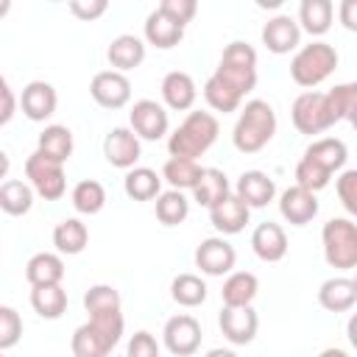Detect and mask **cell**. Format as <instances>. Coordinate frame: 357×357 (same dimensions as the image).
Instances as JSON below:
<instances>
[{"label":"cell","instance_id":"obj_10","mask_svg":"<svg viewBox=\"0 0 357 357\" xmlns=\"http://www.w3.org/2000/svg\"><path fill=\"white\" fill-rule=\"evenodd\" d=\"M89 95L103 109H123L131 100V81L126 78V73L100 70L89 81Z\"/></svg>","mask_w":357,"mask_h":357},{"label":"cell","instance_id":"obj_30","mask_svg":"<svg viewBox=\"0 0 357 357\" xmlns=\"http://www.w3.org/2000/svg\"><path fill=\"white\" fill-rule=\"evenodd\" d=\"M86 243H89V229L78 218H64L61 223H56V229H53V245H56L59 254H67V257L81 254L86 248Z\"/></svg>","mask_w":357,"mask_h":357},{"label":"cell","instance_id":"obj_41","mask_svg":"<svg viewBox=\"0 0 357 357\" xmlns=\"http://www.w3.org/2000/svg\"><path fill=\"white\" fill-rule=\"evenodd\" d=\"M84 310L89 315L100 312H120V293L112 284H92L84 293Z\"/></svg>","mask_w":357,"mask_h":357},{"label":"cell","instance_id":"obj_5","mask_svg":"<svg viewBox=\"0 0 357 357\" xmlns=\"http://www.w3.org/2000/svg\"><path fill=\"white\" fill-rule=\"evenodd\" d=\"M337 67V50L329 42H310L304 47L296 50L293 61H290V78L298 86H318L321 81H326Z\"/></svg>","mask_w":357,"mask_h":357},{"label":"cell","instance_id":"obj_34","mask_svg":"<svg viewBox=\"0 0 357 357\" xmlns=\"http://www.w3.org/2000/svg\"><path fill=\"white\" fill-rule=\"evenodd\" d=\"M33 206V187L20 181V178H6L0 184V209L6 215H28Z\"/></svg>","mask_w":357,"mask_h":357},{"label":"cell","instance_id":"obj_43","mask_svg":"<svg viewBox=\"0 0 357 357\" xmlns=\"http://www.w3.org/2000/svg\"><path fill=\"white\" fill-rule=\"evenodd\" d=\"M329 173L326 170H321L318 165H312V162H307L304 156L298 159V165H296V184L298 187H304V190H310V192H318V190H324L326 184H329Z\"/></svg>","mask_w":357,"mask_h":357},{"label":"cell","instance_id":"obj_31","mask_svg":"<svg viewBox=\"0 0 357 357\" xmlns=\"http://www.w3.org/2000/svg\"><path fill=\"white\" fill-rule=\"evenodd\" d=\"M31 307L39 318L56 321L64 315L67 310V290L61 284H42V287H31Z\"/></svg>","mask_w":357,"mask_h":357},{"label":"cell","instance_id":"obj_14","mask_svg":"<svg viewBox=\"0 0 357 357\" xmlns=\"http://www.w3.org/2000/svg\"><path fill=\"white\" fill-rule=\"evenodd\" d=\"M218 326H220V332L229 343L245 346L257 337L259 318H257L254 307H223L220 315H218Z\"/></svg>","mask_w":357,"mask_h":357},{"label":"cell","instance_id":"obj_38","mask_svg":"<svg viewBox=\"0 0 357 357\" xmlns=\"http://www.w3.org/2000/svg\"><path fill=\"white\" fill-rule=\"evenodd\" d=\"M170 296L181 307H201L206 301V282L195 273H178L170 282Z\"/></svg>","mask_w":357,"mask_h":357},{"label":"cell","instance_id":"obj_21","mask_svg":"<svg viewBox=\"0 0 357 357\" xmlns=\"http://www.w3.org/2000/svg\"><path fill=\"white\" fill-rule=\"evenodd\" d=\"M251 248H254V254H257L262 262H279V259H284V254H287V234H284V229H282L279 223L265 220V223H259V226L254 229V234H251Z\"/></svg>","mask_w":357,"mask_h":357},{"label":"cell","instance_id":"obj_11","mask_svg":"<svg viewBox=\"0 0 357 357\" xmlns=\"http://www.w3.org/2000/svg\"><path fill=\"white\" fill-rule=\"evenodd\" d=\"M128 120H131V131L139 137V139H162L170 128V120H167V112L162 103L151 100V98H142L131 106L128 112Z\"/></svg>","mask_w":357,"mask_h":357},{"label":"cell","instance_id":"obj_48","mask_svg":"<svg viewBox=\"0 0 357 357\" xmlns=\"http://www.w3.org/2000/svg\"><path fill=\"white\" fill-rule=\"evenodd\" d=\"M0 92H3V109H0V126H6L11 117H14V109H17V98H14V89L8 84V78L0 81Z\"/></svg>","mask_w":357,"mask_h":357},{"label":"cell","instance_id":"obj_25","mask_svg":"<svg viewBox=\"0 0 357 357\" xmlns=\"http://www.w3.org/2000/svg\"><path fill=\"white\" fill-rule=\"evenodd\" d=\"M25 279L31 287H42V284H61L64 279V259L53 251H39L28 259L25 265Z\"/></svg>","mask_w":357,"mask_h":357},{"label":"cell","instance_id":"obj_20","mask_svg":"<svg viewBox=\"0 0 357 357\" xmlns=\"http://www.w3.org/2000/svg\"><path fill=\"white\" fill-rule=\"evenodd\" d=\"M198 98V89H195V81L190 73L184 70H170L165 78H162V100L167 103V109L173 112H187L192 109Z\"/></svg>","mask_w":357,"mask_h":357},{"label":"cell","instance_id":"obj_23","mask_svg":"<svg viewBox=\"0 0 357 357\" xmlns=\"http://www.w3.org/2000/svg\"><path fill=\"white\" fill-rule=\"evenodd\" d=\"M304 159L312 162V165H318L321 170H326L332 176L335 170H340L346 165L349 151H346V142L343 139H337V137H321V139H315V142L307 145Z\"/></svg>","mask_w":357,"mask_h":357},{"label":"cell","instance_id":"obj_36","mask_svg":"<svg viewBox=\"0 0 357 357\" xmlns=\"http://www.w3.org/2000/svg\"><path fill=\"white\" fill-rule=\"evenodd\" d=\"M326 100H329V109H332L335 123L337 120H349L351 128L357 131V81L332 86L326 92Z\"/></svg>","mask_w":357,"mask_h":357},{"label":"cell","instance_id":"obj_51","mask_svg":"<svg viewBox=\"0 0 357 357\" xmlns=\"http://www.w3.org/2000/svg\"><path fill=\"white\" fill-rule=\"evenodd\" d=\"M204 357H237L231 349H209Z\"/></svg>","mask_w":357,"mask_h":357},{"label":"cell","instance_id":"obj_2","mask_svg":"<svg viewBox=\"0 0 357 357\" xmlns=\"http://www.w3.org/2000/svg\"><path fill=\"white\" fill-rule=\"evenodd\" d=\"M276 134V112L268 100H248L240 109V117L231 131V142L240 153H257L262 151Z\"/></svg>","mask_w":357,"mask_h":357},{"label":"cell","instance_id":"obj_46","mask_svg":"<svg viewBox=\"0 0 357 357\" xmlns=\"http://www.w3.org/2000/svg\"><path fill=\"white\" fill-rule=\"evenodd\" d=\"M126 357H159V343H156V337H153L151 332H145V329L134 332L131 340H128Z\"/></svg>","mask_w":357,"mask_h":357},{"label":"cell","instance_id":"obj_22","mask_svg":"<svg viewBox=\"0 0 357 357\" xmlns=\"http://www.w3.org/2000/svg\"><path fill=\"white\" fill-rule=\"evenodd\" d=\"M106 59L117 73H128L145 61V42L134 33H120L109 42Z\"/></svg>","mask_w":357,"mask_h":357},{"label":"cell","instance_id":"obj_29","mask_svg":"<svg viewBox=\"0 0 357 357\" xmlns=\"http://www.w3.org/2000/svg\"><path fill=\"white\" fill-rule=\"evenodd\" d=\"M123 190L131 201H151L162 195V176L151 167H131L123 178Z\"/></svg>","mask_w":357,"mask_h":357},{"label":"cell","instance_id":"obj_18","mask_svg":"<svg viewBox=\"0 0 357 357\" xmlns=\"http://www.w3.org/2000/svg\"><path fill=\"white\" fill-rule=\"evenodd\" d=\"M234 195L240 201H245L248 209H259L276 198V184L262 170H245V173H240L237 184H234Z\"/></svg>","mask_w":357,"mask_h":357},{"label":"cell","instance_id":"obj_9","mask_svg":"<svg viewBox=\"0 0 357 357\" xmlns=\"http://www.w3.org/2000/svg\"><path fill=\"white\" fill-rule=\"evenodd\" d=\"M201 337H204V335H201V324H198L192 315H187V312L167 318V324H165V329H162L165 349H167L170 354H176V357H190V354H195V351L201 349Z\"/></svg>","mask_w":357,"mask_h":357},{"label":"cell","instance_id":"obj_26","mask_svg":"<svg viewBox=\"0 0 357 357\" xmlns=\"http://www.w3.org/2000/svg\"><path fill=\"white\" fill-rule=\"evenodd\" d=\"M318 304L329 312H346L357 304V287L346 276H332L318 287Z\"/></svg>","mask_w":357,"mask_h":357},{"label":"cell","instance_id":"obj_45","mask_svg":"<svg viewBox=\"0 0 357 357\" xmlns=\"http://www.w3.org/2000/svg\"><path fill=\"white\" fill-rule=\"evenodd\" d=\"M156 8H159V11H165L170 20H176L178 25H187V22L195 17L198 3H195V0H162Z\"/></svg>","mask_w":357,"mask_h":357},{"label":"cell","instance_id":"obj_8","mask_svg":"<svg viewBox=\"0 0 357 357\" xmlns=\"http://www.w3.org/2000/svg\"><path fill=\"white\" fill-rule=\"evenodd\" d=\"M25 176L33 187L36 195H42L45 201H59L67 192V176H64V165L33 151L25 159Z\"/></svg>","mask_w":357,"mask_h":357},{"label":"cell","instance_id":"obj_52","mask_svg":"<svg viewBox=\"0 0 357 357\" xmlns=\"http://www.w3.org/2000/svg\"><path fill=\"white\" fill-rule=\"evenodd\" d=\"M318 357H349V354H346L343 349H335V346H329V349H324Z\"/></svg>","mask_w":357,"mask_h":357},{"label":"cell","instance_id":"obj_24","mask_svg":"<svg viewBox=\"0 0 357 357\" xmlns=\"http://www.w3.org/2000/svg\"><path fill=\"white\" fill-rule=\"evenodd\" d=\"M181 36H184V25L170 20L165 11L153 8L148 14V20H145V42L148 45H153L159 50H170V47H176L181 42Z\"/></svg>","mask_w":357,"mask_h":357},{"label":"cell","instance_id":"obj_35","mask_svg":"<svg viewBox=\"0 0 357 357\" xmlns=\"http://www.w3.org/2000/svg\"><path fill=\"white\" fill-rule=\"evenodd\" d=\"M36 151L64 165V162L70 159V153H73V131H70L67 126H59V123L45 126V131L39 134Z\"/></svg>","mask_w":357,"mask_h":357},{"label":"cell","instance_id":"obj_33","mask_svg":"<svg viewBox=\"0 0 357 357\" xmlns=\"http://www.w3.org/2000/svg\"><path fill=\"white\" fill-rule=\"evenodd\" d=\"M226 195H231V184L226 178L223 170L218 167H204V176L198 181V187L192 190V201H198L201 206L212 209L218 201H223Z\"/></svg>","mask_w":357,"mask_h":357},{"label":"cell","instance_id":"obj_7","mask_svg":"<svg viewBox=\"0 0 357 357\" xmlns=\"http://www.w3.org/2000/svg\"><path fill=\"white\" fill-rule=\"evenodd\" d=\"M290 117H293V126L298 134H321L326 128L335 126V117H332V109H329V100H326V92H315V89H307L301 92L293 106H290Z\"/></svg>","mask_w":357,"mask_h":357},{"label":"cell","instance_id":"obj_4","mask_svg":"<svg viewBox=\"0 0 357 357\" xmlns=\"http://www.w3.org/2000/svg\"><path fill=\"white\" fill-rule=\"evenodd\" d=\"M218 75L231 92H237L240 98H245L254 86H257V50L248 42H229L223 47L220 64L212 73Z\"/></svg>","mask_w":357,"mask_h":357},{"label":"cell","instance_id":"obj_42","mask_svg":"<svg viewBox=\"0 0 357 357\" xmlns=\"http://www.w3.org/2000/svg\"><path fill=\"white\" fill-rule=\"evenodd\" d=\"M20 335H22V318H20V312L14 307L3 304L0 307V349L8 351L11 346H17Z\"/></svg>","mask_w":357,"mask_h":357},{"label":"cell","instance_id":"obj_39","mask_svg":"<svg viewBox=\"0 0 357 357\" xmlns=\"http://www.w3.org/2000/svg\"><path fill=\"white\" fill-rule=\"evenodd\" d=\"M190 215V201L181 190H167L156 198V218L165 226H178Z\"/></svg>","mask_w":357,"mask_h":357},{"label":"cell","instance_id":"obj_17","mask_svg":"<svg viewBox=\"0 0 357 357\" xmlns=\"http://www.w3.org/2000/svg\"><path fill=\"white\" fill-rule=\"evenodd\" d=\"M279 212L290 226H307L318 215V198L315 192L293 184L279 195Z\"/></svg>","mask_w":357,"mask_h":357},{"label":"cell","instance_id":"obj_49","mask_svg":"<svg viewBox=\"0 0 357 357\" xmlns=\"http://www.w3.org/2000/svg\"><path fill=\"white\" fill-rule=\"evenodd\" d=\"M337 20L346 31H354L357 33V0H340L337 6Z\"/></svg>","mask_w":357,"mask_h":357},{"label":"cell","instance_id":"obj_47","mask_svg":"<svg viewBox=\"0 0 357 357\" xmlns=\"http://www.w3.org/2000/svg\"><path fill=\"white\" fill-rule=\"evenodd\" d=\"M106 8H109L106 0H70V11H73L78 20H84V22L98 20L100 14H106Z\"/></svg>","mask_w":357,"mask_h":357},{"label":"cell","instance_id":"obj_19","mask_svg":"<svg viewBox=\"0 0 357 357\" xmlns=\"http://www.w3.org/2000/svg\"><path fill=\"white\" fill-rule=\"evenodd\" d=\"M248 218H251L248 204L240 201L234 192L226 195L223 201H218V204L209 209V220H212V226H215L220 234H237V231H243L245 223H248Z\"/></svg>","mask_w":357,"mask_h":357},{"label":"cell","instance_id":"obj_1","mask_svg":"<svg viewBox=\"0 0 357 357\" xmlns=\"http://www.w3.org/2000/svg\"><path fill=\"white\" fill-rule=\"evenodd\" d=\"M123 312H100V315H89L86 324H81L73 332L70 349L75 357H109L112 349L120 343L123 337Z\"/></svg>","mask_w":357,"mask_h":357},{"label":"cell","instance_id":"obj_27","mask_svg":"<svg viewBox=\"0 0 357 357\" xmlns=\"http://www.w3.org/2000/svg\"><path fill=\"white\" fill-rule=\"evenodd\" d=\"M257 290H259V279L251 271H231L220 290L223 307H251Z\"/></svg>","mask_w":357,"mask_h":357},{"label":"cell","instance_id":"obj_40","mask_svg":"<svg viewBox=\"0 0 357 357\" xmlns=\"http://www.w3.org/2000/svg\"><path fill=\"white\" fill-rule=\"evenodd\" d=\"M204 98H206V103H209L215 112H223V114L237 112L240 103H243V98H240L237 92H231L218 75H209V78H206V84H204Z\"/></svg>","mask_w":357,"mask_h":357},{"label":"cell","instance_id":"obj_37","mask_svg":"<svg viewBox=\"0 0 357 357\" xmlns=\"http://www.w3.org/2000/svg\"><path fill=\"white\" fill-rule=\"evenodd\" d=\"M70 201H73L75 212H81V215H98L103 209V204H106V190H103L100 181L84 178V181H78L73 187Z\"/></svg>","mask_w":357,"mask_h":357},{"label":"cell","instance_id":"obj_32","mask_svg":"<svg viewBox=\"0 0 357 357\" xmlns=\"http://www.w3.org/2000/svg\"><path fill=\"white\" fill-rule=\"evenodd\" d=\"M204 176V167L195 159H178L170 156L162 167V178L170 184V190H195Z\"/></svg>","mask_w":357,"mask_h":357},{"label":"cell","instance_id":"obj_53","mask_svg":"<svg viewBox=\"0 0 357 357\" xmlns=\"http://www.w3.org/2000/svg\"><path fill=\"white\" fill-rule=\"evenodd\" d=\"M351 282H354V287H357V273H354V279H351Z\"/></svg>","mask_w":357,"mask_h":357},{"label":"cell","instance_id":"obj_44","mask_svg":"<svg viewBox=\"0 0 357 357\" xmlns=\"http://www.w3.org/2000/svg\"><path fill=\"white\" fill-rule=\"evenodd\" d=\"M335 187H337V198H340L343 209H346L351 218H357V167L343 170V173L337 176V181H335Z\"/></svg>","mask_w":357,"mask_h":357},{"label":"cell","instance_id":"obj_3","mask_svg":"<svg viewBox=\"0 0 357 357\" xmlns=\"http://www.w3.org/2000/svg\"><path fill=\"white\" fill-rule=\"evenodd\" d=\"M218 131L220 126L212 112H190L184 123L167 137V151L178 159H198L215 145Z\"/></svg>","mask_w":357,"mask_h":357},{"label":"cell","instance_id":"obj_13","mask_svg":"<svg viewBox=\"0 0 357 357\" xmlns=\"http://www.w3.org/2000/svg\"><path fill=\"white\" fill-rule=\"evenodd\" d=\"M103 156L112 167H120V170H131L137 165V159L142 156V145H139V137L126 128V126H117L106 134L103 139Z\"/></svg>","mask_w":357,"mask_h":357},{"label":"cell","instance_id":"obj_15","mask_svg":"<svg viewBox=\"0 0 357 357\" xmlns=\"http://www.w3.org/2000/svg\"><path fill=\"white\" fill-rule=\"evenodd\" d=\"M262 45L271 53L284 56L301 45V25L287 14H276L262 25Z\"/></svg>","mask_w":357,"mask_h":357},{"label":"cell","instance_id":"obj_12","mask_svg":"<svg viewBox=\"0 0 357 357\" xmlns=\"http://www.w3.org/2000/svg\"><path fill=\"white\" fill-rule=\"evenodd\" d=\"M234 262H237V251L223 237H206L195 248V268H201V273H206V276L231 273Z\"/></svg>","mask_w":357,"mask_h":357},{"label":"cell","instance_id":"obj_28","mask_svg":"<svg viewBox=\"0 0 357 357\" xmlns=\"http://www.w3.org/2000/svg\"><path fill=\"white\" fill-rule=\"evenodd\" d=\"M332 17H335L332 0H301L298 6V25L310 36H324L332 28Z\"/></svg>","mask_w":357,"mask_h":357},{"label":"cell","instance_id":"obj_6","mask_svg":"<svg viewBox=\"0 0 357 357\" xmlns=\"http://www.w3.org/2000/svg\"><path fill=\"white\" fill-rule=\"evenodd\" d=\"M324 259L337 271L357 268V223L349 218H329L321 229Z\"/></svg>","mask_w":357,"mask_h":357},{"label":"cell","instance_id":"obj_50","mask_svg":"<svg viewBox=\"0 0 357 357\" xmlns=\"http://www.w3.org/2000/svg\"><path fill=\"white\" fill-rule=\"evenodd\" d=\"M346 335H349V343H351V349L357 351V312L349 318V324H346Z\"/></svg>","mask_w":357,"mask_h":357},{"label":"cell","instance_id":"obj_16","mask_svg":"<svg viewBox=\"0 0 357 357\" xmlns=\"http://www.w3.org/2000/svg\"><path fill=\"white\" fill-rule=\"evenodd\" d=\"M56 106H59V95L47 81H31V84L22 86L20 109H22V114L28 120L42 123L56 112Z\"/></svg>","mask_w":357,"mask_h":357}]
</instances>
